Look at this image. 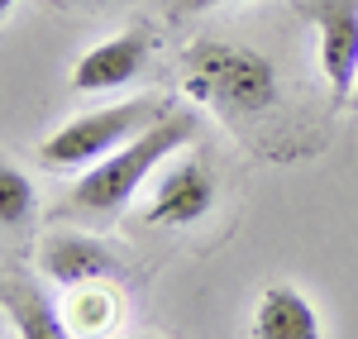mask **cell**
I'll use <instances>...</instances> for the list:
<instances>
[{"mask_svg":"<svg viewBox=\"0 0 358 339\" xmlns=\"http://www.w3.org/2000/svg\"><path fill=\"white\" fill-rule=\"evenodd\" d=\"M201 134V115L196 110H167L153 129H143L134 143H124L120 153H110L106 163L86 168L67 196V215H82V220H115L129 201L143 192V182L163 168V158L182 153L187 143Z\"/></svg>","mask_w":358,"mask_h":339,"instance_id":"6da1fadb","label":"cell"},{"mask_svg":"<svg viewBox=\"0 0 358 339\" xmlns=\"http://www.w3.org/2000/svg\"><path fill=\"white\" fill-rule=\"evenodd\" d=\"M182 91L224 124H244L277 106V67L248 43L196 38L182 53Z\"/></svg>","mask_w":358,"mask_h":339,"instance_id":"7a4b0ae2","label":"cell"},{"mask_svg":"<svg viewBox=\"0 0 358 339\" xmlns=\"http://www.w3.org/2000/svg\"><path fill=\"white\" fill-rule=\"evenodd\" d=\"M167 110L172 106L163 96H134V101H120L106 110L77 115L38 143V163L53 172H86L96 163H106L110 153H120L124 143H134L143 129H153Z\"/></svg>","mask_w":358,"mask_h":339,"instance_id":"3957f363","label":"cell"},{"mask_svg":"<svg viewBox=\"0 0 358 339\" xmlns=\"http://www.w3.org/2000/svg\"><path fill=\"white\" fill-rule=\"evenodd\" d=\"M301 15L320 34V72L334 106H349L358 86V0H306Z\"/></svg>","mask_w":358,"mask_h":339,"instance_id":"277c9868","label":"cell"},{"mask_svg":"<svg viewBox=\"0 0 358 339\" xmlns=\"http://www.w3.org/2000/svg\"><path fill=\"white\" fill-rule=\"evenodd\" d=\"M148 53H153V34L148 29H124V34H115L106 43L86 48L72 62V91H82V96L120 91L148 67Z\"/></svg>","mask_w":358,"mask_h":339,"instance_id":"5b68a950","label":"cell"},{"mask_svg":"<svg viewBox=\"0 0 358 339\" xmlns=\"http://www.w3.org/2000/svg\"><path fill=\"white\" fill-rule=\"evenodd\" d=\"M210 205H215V172L201 158H182L158 177L143 220L148 225H196L210 215Z\"/></svg>","mask_w":358,"mask_h":339,"instance_id":"8992f818","label":"cell"},{"mask_svg":"<svg viewBox=\"0 0 358 339\" xmlns=\"http://www.w3.org/2000/svg\"><path fill=\"white\" fill-rule=\"evenodd\" d=\"M38 268H43L48 282L72 291V287H86V282H106L120 268V258L96 234H48L38 244Z\"/></svg>","mask_w":358,"mask_h":339,"instance_id":"52a82bcc","label":"cell"},{"mask_svg":"<svg viewBox=\"0 0 358 339\" xmlns=\"http://www.w3.org/2000/svg\"><path fill=\"white\" fill-rule=\"evenodd\" d=\"M0 301H5V320L15 325L20 339H77L67 325V311H57V301L34 282V277H5L0 287Z\"/></svg>","mask_w":358,"mask_h":339,"instance_id":"ba28073f","label":"cell"},{"mask_svg":"<svg viewBox=\"0 0 358 339\" xmlns=\"http://www.w3.org/2000/svg\"><path fill=\"white\" fill-rule=\"evenodd\" d=\"M253 339H325V330H320V315H315L306 291H296L287 282H273L258 291Z\"/></svg>","mask_w":358,"mask_h":339,"instance_id":"9c48e42d","label":"cell"},{"mask_svg":"<svg viewBox=\"0 0 358 339\" xmlns=\"http://www.w3.org/2000/svg\"><path fill=\"white\" fill-rule=\"evenodd\" d=\"M115 315V291H106L101 282H86V287H72L67 291V325L77 339H91L110 325Z\"/></svg>","mask_w":358,"mask_h":339,"instance_id":"30bf717a","label":"cell"},{"mask_svg":"<svg viewBox=\"0 0 358 339\" xmlns=\"http://www.w3.org/2000/svg\"><path fill=\"white\" fill-rule=\"evenodd\" d=\"M0 220L5 229H24L34 220V182L15 163L0 168Z\"/></svg>","mask_w":358,"mask_h":339,"instance_id":"8fae6325","label":"cell"},{"mask_svg":"<svg viewBox=\"0 0 358 339\" xmlns=\"http://www.w3.org/2000/svg\"><path fill=\"white\" fill-rule=\"evenodd\" d=\"M215 5H234V0H167V15L172 20H192V15H206Z\"/></svg>","mask_w":358,"mask_h":339,"instance_id":"7c38bea8","label":"cell"},{"mask_svg":"<svg viewBox=\"0 0 358 339\" xmlns=\"http://www.w3.org/2000/svg\"><path fill=\"white\" fill-rule=\"evenodd\" d=\"M10 10H15V0H0V15H10Z\"/></svg>","mask_w":358,"mask_h":339,"instance_id":"4fadbf2b","label":"cell"},{"mask_svg":"<svg viewBox=\"0 0 358 339\" xmlns=\"http://www.w3.org/2000/svg\"><path fill=\"white\" fill-rule=\"evenodd\" d=\"M124 339H158V335H124Z\"/></svg>","mask_w":358,"mask_h":339,"instance_id":"5bb4252c","label":"cell"},{"mask_svg":"<svg viewBox=\"0 0 358 339\" xmlns=\"http://www.w3.org/2000/svg\"><path fill=\"white\" fill-rule=\"evenodd\" d=\"M77 5H106V0H77Z\"/></svg>","mask_w":358,"mask_h":339,"instance_id":"9a60e30c","label":"cell"},{"mask_svg":"<svg viewBox=\"0 0 358 339\" xmlns=\"http://www.w3.org/2000/svg\"><path fill=\"white\" fill-rule=\"evenodd\" d=\"M349 106H354V110H358V86H354V101H349Z\"/></svg>","mask_w":358,"mask_h":339,"instance_id":"2e32d148","label":"cell"}]
</instances>
